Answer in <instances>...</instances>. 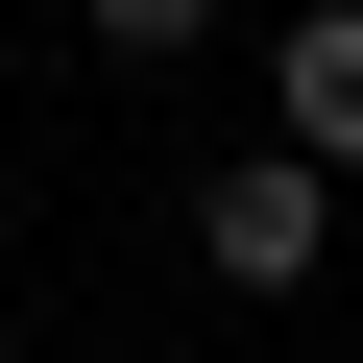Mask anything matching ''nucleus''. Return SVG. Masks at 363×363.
<instances>
[{
  "mask_svg": "<svg viewBox=\"0 0 363 363\" xmlns=\"http://www.w3.org/2000/svg\"><path fill=\"white\" fill-rule=\"evenodd\" d=\"M194 242H218V291H315V242H339V169H291V145H242L218 194H194Z\"/></svg>",
  "mask_w": 363,
  "mask_h": 363,
  "instance_id": "nucleus-1",
  "label": "nucleus"
},
{
  "mask_svg": "<svg viewBox=\"0 0 363 363\" xmlns=\"http://www.w3.org/2000/svg\"><path fill=\"white\" fill-rule=\"evenodd\" d=\"M267 121H291V169H363V0H315L267 49Z\"/></svg>",
  "mask_w": 363,
  "mask_h": 363,
  "instance_id": "nucleus-2",
  "label": "nucleus"
},
{
  "mask_svg": "<svg viewBox=\"0 0 363 363\" xmlns=\"http://www.w3.org/2000/svg\"><path fill=\"white\" fill-rule=\"evenodd\" d=\"M73 25H97V49H194L218 0H73Z\"/></svg>",
  "mask_w": 363,
  "mask_h": 363,
  "instance_id": "nucleus-3",
  "label": "nucleus"
}]
</instances>
